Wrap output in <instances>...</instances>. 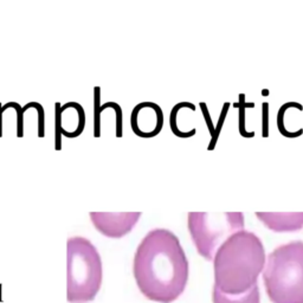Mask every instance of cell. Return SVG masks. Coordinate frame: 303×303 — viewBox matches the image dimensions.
<instances>
[{
    "label": "cell",
    "mask_w": 303,
    "mask_h": 303,
    "mask_svg": "<svg viewBox=\"0 0 303 303\" xmlns=\"http://www.w3.org/2000/svg\"><path fill=\"white\" fill-rule=\"evenodd\" d=\"M133 274L144 297L158 303L174 302L188 281V261L179 238L166 229L149 231L135 251Z\"/></svg>",
    "instance_id": "6da1fadb"
},
{
    "label": "cell",
    "mask_w": 303,
    "mask_h": 303,
    "mask_svg": "<svg viewBox=\"0 0 303 303\" xmlns=\"http://www.w3.org/2000/svg\"><path fill=\"white\" fill-rule=\"evenodd\" d=\"M265 250L259 237L242 230L230 236L213 258L214 287L229 295L246 292L264 269Z\"/></svg>",
    "instance_id": "7a4b0ae2"
},
{
    "label": "cell",
    "mask_w": 303,
    "mask_h": 303,
    "mask_svg": "<svg viewBox=\"0 0 303 303\" xmlns=\"http://www.w3.org/2000/svg\"><path fill=\"white\" fill-rule=\"evenodd\" d=\"M263 281L272 303H303V242L277 246L265 261Z\"/></svg>",
    "instance_id": "3957f363"
},
{
    "label": "cell",
    "mask_w": 303,
    "mask_h": 303,
    "mask_svg": "<svg viewBox=\"0 0 303 303\" xmlns=\"http://www.w3.org/2000/svg\"><path fill=\"white\" fill-rule=\"evenodd\" d=\"M67 261L68 302L94 301L103 279L102 259L96 246L84 237H70L67 242Z\"/></svg>",
    "instance_id": "277c9868"
},
{
    "label": "cell",
    "mask_w": 303,
    "mask_h": 303,
    "mask_svg": "<svg viewBox=\"0 0 303 303\" xmlns=\"http://www.w3.org/2000/svg\"><path fill=\"white\" fill-rule=\"evenodd\" d=\"M188 231L198 253L207 261H213L219 246L233 233L244 230L242 212H189Z\"/></svg>",
    "instance_id": "5b68a950"
},
{
    "label": "cell",
    "mask_w": 303,
    "mask_h": 303,
    "mask_svg": "<svg viewBox=\"0 0 303 303\" xmlns=\"http://www.w3.org/2000/svg\"><path fill=\"white\" fill-rule=\"evenodd\" d=\"M85 127V113L77 102L55 103V149H62L60 136L74 139L79 136Z\"/></svg>",
    "instance_id": "8992f818"
},
{
    "label": "cell",
    "mask_w": 303,
    "mask_h": 303,
    "mask_svg": "<svg viewBox=\"0 0 303 303\" xmlns=\"http://www.w3.org/2000/svg\"><path fill=\"white\" fill-rule=\"evenodd\" d=\"M163 123V112L161 107L154 102H141L132 110L130 127L133 133L139 137H155L161 133Z\"/></svg>",
    "instance_id": "52a82bcc"
},
{
    "label": "cell",
    "mask_w": 303,
    "mask_h": 303,
    "mask_svg": "<svg viewBox=\"0 0 303 303\" xmlns=\"http://www.w3.org/2000/svg\"><path fill=\"white\" fill-rule=\"evenodd\" d=\"M141 212H90L95 229L108 238H122L130 232L141 217Z\"/></svg>",
    "instance_id": "ba28073f"
},
{
    "label": "cell",
    "mask_w": 303,
    "mask_h": 303,
    "mask_svg": "<svg viewBox=\"0 0 303 303\" xmlns=\"http://www.w3.org/2000/svg\"><path fill=\"white\" fill-rule=\"evenodd\" d=\"M256 217L275 232H295L303 229V212H256Z\"/></svg>",
    "instance_id": "9c48e42d"
},
{
    "label": "cell",
    "mask_w": 303,
    "mask_h": 303,
    "mask_svg": "<svg viewBox=\"0 0 303 303\" xmlns=\"http://www.w3.org/2000/svg\"><path fill=\"white\" fill-rule=\"evenodd\" d=\"M213 303H259L261 294H259L258 285H253L246 292L239 295H229L220 291L217 287H213L212 294Z\"/></svg>",
    "instance_id": "30bf717a"
},
{
    "label": "cell",
    "mask_w": 303,
    "mask_h": 303,
    "mask_svg": "<svg viewBox=\"0 0 303 303\" xmlns=\"http://www.w3.org/2000/svg\"><path fill=\"white\" fill-rule=\"evenodd\" d=\"M186 102H180L178 104H175L173 107V109L170 112L169 115V127L172 133L175 136L180 137V139H189L192 136L196 135V133H189L186 130L185 126H188L189 123V119H186L182 115L184 112V107H185Z\"/></svg>",
    "instance_id": "8fae6325"
},
{
    "label": "cell",
    "mask_w": 303,
    "mask_h": 303,
    "mask_svg": "<svg viewBox=\"0 0 303 303\" xmlns=\"http://www.w3.org/2000/svg\"><path fill=\"white\" fill-rule=\"evenodd\" d=\"M39 105H40V103H38V102H29L24 107H20L19 103H17V102H7L4 105H1V103H0V137L3 136V113L4 112H6L8 108H13L17 112V136L23 137L24 136V114H25V112L27 109H30V108L37 109Z\"/></svg>",
    "instance_id": "7c38bea8"
},
{
    "label": "cell",
    "mask_w": 303,
    "mask_h": 303,
    "mask_svg": "<svg viewBox=\"0 0 303 303\" xmlns=\"http://www.w3.org/2000/svg\"><path fill=\"white\" fill-rule=\"evenodd\" d=\"M105 109H110V102L101 104V88H94V136H101V115Z\"/></svg>",
    "instance_id": "4fadbf2b"
},
{
    "label": "cell",
    "mask_w": 303,
    "mask_h": 303,
    "mask_svg": "<svg viewBox=\"0 0 303 303\" xmlns=\"http://www.w3.org/2000/svg\"><path fill=\"white\" fill-rule=\"evenodd\" d=\"M233 107L239 109V134L243 137H253L255 133L248 132L246 128H245V110H246V108H253L255 104L253 103H246L245 102V95L239 94V101L236 102L233 104Z\"/></svg>",
    "instance_id": "5bb4252c"
},
{
    "label": "cell",
    "mask_w": 303,
    "mask_h": 303,
    "mask_svg": "<svg viewBox=\"0 0 303 303\" xmlns=\"http://www.w3.org/2000/svg\"><path fill=\"white\" fill-rule=\"evenodd\" d=\"M229 108H230V103H229V102L224 103L223 109H222V113H220V116H219V120H218V124H217V127L214 128V133H213V135H212V137H211L210 146L207 147L208 150H212V149L215 147V143H217V140H218L219 134H220V130H222V126L224 124V121H225V119H226Z\"/></svg>",
    "instance_id": "9a60e30c"
},
{
    "label": "cell",
    "mask_w": 303,
    "mask_h": 303,
    "mask_svg": "<svg viewBox=\"0 0 303 303\" xmlns=\"http://www.w3.org/2000/svg\"><path fill=\"white\" fill-rule=\"evenodd\" d=\"M262 123H263V137L269 136V103L264 102L262 107Z\"/></svg>",
    "instance_id": "2e32d148"
},
{
    "label": "cell",
    "mask_w": 303,
    "mask_h": 303,
    "mask_svg": "<svg viewBox=\"0 0 303 303\" xmlns=\"http://www.w3.org/2000/svg\"><path fill=\"white\" fill-rule=\"evenodd\" d=\"M200 108H201V110H203V113H204L205 120H206V122H207V126H208L210 132H211L210 134H211V136H212V135H213V132H214V128H213V126H212V123H211V117H210V115H208V110H207L206 103L200 102Z\"/></svg>",
    "instance_id": "e0dca14e"
}]
</instances>
